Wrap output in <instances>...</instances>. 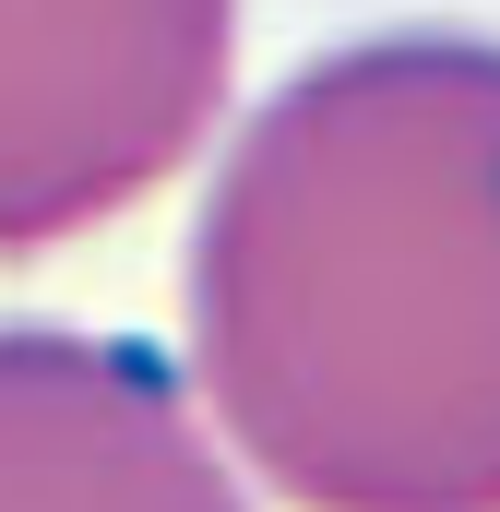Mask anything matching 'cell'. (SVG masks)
I'll return each instance as SVG.
<instances>
[{
  "label": "cell",
  "mask_w": 500,
  "mask_h": 512,
  "mask_svg": "<svg viewBox=\"0 0 500 512\" xmlns=\"http://www.w3.org/2000/svg\"><path fill=\"white\" fill-rule=\"evenodd\" d=\"M191 393L286 512H500V36L298 60L191 215Z\"/></svg>",
  "instance_id": "obj_1"
},
{
  "label": "cell",
  "mask_w": 500,
  "mask_h": 512,
  "mask_svg": "<svg viewBox=\"0 0 500 512\" xmlns=\"http://www.w3.org/2000/svg\"><path fill=\"white\" fill-rule=\"evenodd\" d=\"M0 512H250L191 370L131 334L0 322Z\"/></svg>",
  "instance_id": "obj_3"
},
{
  "label": "cell",
  "mask_w": 500,
  "mask_h": 512,
  "mask_svg": "<svg viewBox=\"0 0 500 512\" xmlns=\"http://www.w3.org/2000/svg\"><path fill=\"white\" fill-rule=\"evenodd\" d=\"M239 84V0H0V262L155 203Z\"/></svg>",
  "instance_id": "obj_2"
}]
</instances>
